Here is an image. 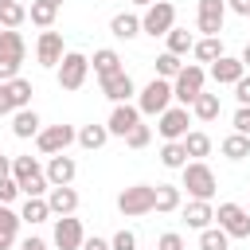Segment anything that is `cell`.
<instances>
[{"label":"cell","mask_w":250,"mask_h":250,"mask_svg":"<svg viewBox=\"0 0 250 250\" xmlns=\"http://www.w3.org/2000/svg\"><path fill=\"white\" fill-rule=\"evenodd\" d=\"M172 102H176V94H172V82H168V78H152V82H145V86L137 90V109H141V117H160Z\"/></svg>","instance_id":"cell-1"},{"label":"cell","mask_w":250,"mask_h":250,"mask_svg":"<svg viewBox=\"0 0 250 250\" xmlns=\"http://www.w3.org/2000/svg\"><path fill=\"white\" fill-rule=\"evenodd\" d=\"M12 176H16V184H20L23 195H47L51 191V180L39 168L35 156H12Z\"/></svg>","instance_id":"cell-2"},{"label":"cell","mask_w":250,"mask_h":250,"mask_svg":"<svg viewBox=\"0 0 250 250\" xmlns=\"http://www.w3.org/2000/svg\"><path fill=\"white\" fill-rule=\"evenodd\" d=\"M180 172H184V184H180V188H188L191 199H211V195H215L219 180H215V172H211L207 160H188Z\"/></svg>","instance_id":"cell-3"},{"label":"cell","mask_w":250,"mask_h":250,"mask_svg":"<svg viewBox=\"0 0 250 250\" xmlns=\"http://www.w3.org/2000/svg\"><path fill=\"white\" fill-rule=\"evenodd\" d=\"M86 74H90V59L82 51H66L62 62L55 66V78H59V90H82L86 86Z\"/></svg>","instance_id":"cell-4"},{"label":"cell","mask_w":250,"mask_h":250,"mask_svg":"<svg viewBox=\"0 0 250 250\" xmlns=\"http://www.w3.org/2000/svg\"><path fill=\"white\" fill-rule=\"evenodd\" d=\"M172 27H176V4H172V0H152V4L145 8V16H141V31L152 35V39H160V35H168Z\"/></svg>","instance_id":"cell-5"},{"label":"cell","mask_w":250,"mask_h":250,"mask_svg":"<svg viewBox=\"0 0 250 250\" xmlns=\"http://www.w3.org/2000/svg\"><path fill=\"white\" fill-rule=\"evenodd\" d=\"M152 207H156V188H152V184H133V188H125V191L117 195V211H121L125 219L148 215Z\"/></svg>","instance_id":"cell-6"},{"label":"cell","mask_w":250,"mask_h":250,"mask_svg":"<svg viewBox=\"0 0 250 250\" xmlns=\"http://www.w3.org/2000/svg\"><path fill=\"white\" fill-rule=\"evenodd\" d=\"M203 82H207V70H203L199 62H188V66L172 78V94H176V102H180V105H191V102L203 94Z\"/></svg>","instance_id":"cell-7"},{"label":"cell","mask_w":250,"mask_h":250,"mask_svg":"<svg viewBox=\"0 0 250 250\" xmlns=\"http://www.w3.org/2000/svg\"><path fill=\"white\" fill-rule=\"evenodd\" d=\"M188 125H191V109L188 105H168L160 117H156V133L164 141H184L188 137Z\"/></svg>","instance_id":"cell-8"},{"label":"cell","mask_w":250,"mask_h":250,"mask_svg":"<svg viewBox=\"0 0 250 250\" xmlns=\"http://www.w3.org/2000/svg\"><path fill=\"white\" fill-rule=\"evenodd\" d=\"M74 141H78V129H74V125H47V129H39V137H35V145H39L43 156L66 152Z\"/></svg>","instance_id":"cell-9"},{"label":"cell","mask_w":250,"mask_h":250,"mask_svg":"<svg viewBox=\"0 0 250 250\" xmlns=\"http://www.w3.org/2000/svg\"><path fill=\"white\" fill-rule=\"evenodd\" d=\"M82 242H86L82 219H74V215H59V219H55L51 246H55V250H82Z\"/></svg>","instance_id":"cell-10"},{"label":"cell","mask_w":250,"mask_h":250,"mask_svg":"<svg viewBox=\"0 0 250 250\" xmlns=\"http://www.w3.org/2000/svg\"><path fill=\"white\" fill-rule=\"evenodd\" d=\"M215 219H219V227H223L230 238H250V211H246L242 203H219Z\"/></svg>","instance_id":"cell-11"},{"label":"cell","mask_w":250,"mask_h":250,"mask_svg":"<svg viewBox=\"0 0 250 250\" xmlns=\"http://www.w3.org/2000/svg\"><path fill=\"white\" fill-rule=\"evenodd\" d=\"M227 20V0H199L195 4V27L203 35H219Z\"/></svg>","instance_id":"cell-12"},{"label":"cell","mask_w":250,"mask_h":250,"mask_svg":"<svg viewBox=\"0 0 250 250\" xmlns=\"http://www.w3.org/2000/svg\"><path fill=\"white\" fill-rule=\"evenodd\" d=\"M102 82V94L117 105V102H129L133 94H137V86H133V78H129V70L121 66V70H113V74H105V78H98Z\"/></svg>","instance_id":"cell-13"},{"label":"cell","mask_w":250,"mask_h":250,"mask_svg":"<svg viewBox=\"0 0 250 250\" xmlns=\"http://www.w3.org/2000/svg\"><path fill=\"white\" fill-rule=\"evenodd\" d=\"M137 121H141V109H137L133 102H117V105L109 109V121H105V129H109V137H121V141H125V133H129Z\"/></svg>","instance_id":"cell-14"},{"label":"cell","mask_w":250,"mask_h":250,"mask_svg":"<svg viewBox=\"0 0 250 250\" xmlns=\"http://www.w3.org/2000/svg\"><path fill=\"white\" fill-rule=\"evenodd\" d=\"M62 55H66L62 35H59V31H43V35H39V43H35V59H39V66H59V62H62Z\"/></svg>","instance_id":"cell-15"},{"label":"cell","mask_w":250,"mask_h":250,"mask_svg":"<svg viewBox=\"0 0 250 250\" xmlns=\"http://www.w3.org/2000/svg\"><path fill=\"white\" fill-rule=\"evenodd\" d=\"M47 180H51V188H62V184H74V176H78V164H74V156H66V152H55L51 160H47Z\"/></svg>","instance_id":"cell-16"},{"label":"cell","mask_w":250,"mask_h":250,"mask_svg":"<svg viewBox=\"0 0 250 250\" xmlns=\"http://www.w3.org/2000/svg\"><path fill=\"white\" fill-rule=\"evenodd\" d=\"M219 86H234L242 74H246V66H242V59H234V55H223V59H215L211 62V70H207Z\"/></svg>","instance_id":"cell-17"},{"label":"cell","mask_w":250,"mask_h":250,"mask_svg":"<svg viewBox=\"0 0 250 250\" xmlns=\"http://www.w3.org/2000/svg\"><path fill=\"white\" fill-rule=\"evenodd\" d=\"M39 129H43V121H39V113H35L31 105L12 113V137H20V141H31V137H39Z\"/></svg>","instance_id":"cell-18"},{"label":"cell","mask_w":250,"mask_h":250,"mask_svg":"<svg viewBox=\"0 0 250 250\" xmlns=\"http://www.w3.org/2000/svg\"><path fill=\"white\" fill-rule=\"evenodd\" d=\"M47 203H51V215H74V211H78V191H74L70 184L51 188V191H47Z\"/></svg>","instance_id":"cell-19"},{"label":"cell","mask_w":250,"mask_h":250,"mask_svg":"<svg viewBox=\"0 0 250 250\" xmlns=\"http://www.w3.org/2000/svg\"><path fill=\"white\" fill-rule=\"evenodd\" d=\"M184 223H188L191 230L211 227V223H215V207H211V199H191V203L184 207Z\"/></svg>","instance_id":"cell-20"},{"label":"cell","mask_w":250,"mask_h":250,"mask_svg":"<svg viewBox=\"0 0 250 250\" xmlns=\"http://www.w3.org/2000/svg\"><path fill=\"white\" fill-rule=\"evenodd\" d=\"M109 35H113V39H125V43L137 39V35H145V31H141V16H133V12H117V16L109 20Z\"/></svg>","instance_id":"cell-21"},{"label":"cell","mask_w":250,"mask_h":250,"mask_svg":"<svg viewBox=\"0 0 250 250\" xmlns=\"http://www.w3.org/2000/svg\"><path fill=\"white\" fill-rule=\"evenodd\" d=\"M20 219L23 223H47L51 219V203H47V195H23V207H20Z\"/></svg>","instance_id":"cell-22"},{"label":"cell","mask_w":250,"mask_h":250,"mask_svg":"<svg viewBox=\"0 0 250 250\" xmlns=\"http://www.w3.org/2000/svg\"><path fill=\"white\" fill-rule=\"evenodd\" d=\"M188 109H191V117H195V121H215V117L223 113V102H219V94H207V90H203Z\"/></svg>","instance_id":"cell-23"},{"label":"cell","mask_w":250,"mask_h":250,"mask_svg":"<svg viewBox=\"0 0 250 250\" xmlns=\"http://www.w3.org/2000/svg\"><path fill=\"white\" fill-rule=\"evenodd\" d=\"M191 55H195V62H215V59H223L227 51H223V39H219V35H203V39H195Z\"/></svg>","instance_id":"cell-24"},{"label":"cell","mask_w":250,"mask_h":250,"mask_svg":"<svg viewBox=\"0 0 250 250\" xmlns=\"http://www.w3.org/2000/svg\"><path fill=\"white\" fill-rule=\"evenodd\" d=\"M184 207V199H180V188L176 184H156V207L152 211H160V215H172V211H180Z\"/></svg>","instance_id":"cell-25"},{"label":"cell","mask_w":250,"mask_h":250,"mask_svg":"<svg viewBox=\"0 0 250 250\" xmlns=\"http://www.w3.org/2000/svg\"><path fill=\"white\" fill-rule=\"evenodd\" d=\"M90 66H94V74H98V78H105V74H113V70H121V55H117L113 47H102V51H94V59H90Z\"/></svg>","instance_id":"cell-26"},{"label":"cell","mask_w":250,"mask_h":250,"mask_svg":"<svg viewBox=\"0 0 250 250\" xmlns=\"http://www.w3.org/2000/svg\"><path fill=\"white\" fill-rule=\"evenodd\" d=\"M164 43H168L164 51H172V55H180V59H184V55H188V51L195 47V35H191L188 27H172V31L164 35Z\"/></svg>","instance_id":"cell-27"},{"label":"cell","mask_w":250,"mask_h":250,"mask_svg":"<svg viewBox=\"0 0 250 250\" xmlns=\"http://www.w3.org/2000/svg\"><path fill=\"white\" fill-rule=\"evenodd\" d=\"M4 90H8V98H12V109H27L31 105V82L27 78H12V82H4Z\"/></svg>","instance_id":"cell-28"},{"label":"cell","mask_w":250,"mask_h":250,"mask_svg":"<svg viewBox=\"0 0 250 250\" xmlns=\"http://www.w3.org/2000/svg\"><path fill=\"white\" fill-rule=\"evenodd\" d=\"M219 148H223L227 160H246V156H250V137H246V133H230V137H223Z\"/></svg>","instance_id":"cell-29"},{"label":"cell","mask_w":250,"mask_h":250,"mask_svg":"<svg viewBox=\"0 0 250 250\" xmlns=\"http://www.w3.org/2000/svg\"><path fill=\"white\" fill-rule=\"evenodd\" d=\"M160 164L180 172V168L188 164V148H184V141H164V145H160Z\"/></svg>","instance_id":"cell-30"},{"label":"cell","mask_w":250,"mask_h":250,"mask_svg":"<svg viewBox=\"0 0 250 250\" xmlns=\"http://www.w3.org/2000/svg\"><path fill=\"white\" fill-rule=\"evenodd\" d=\"M55 16H59V4H51V0H31V8H27V20L35 27H51Z\"/></svg>","instance_id":"cell-31"},{"label":"cell","mask_w":250,"mask_h":250,"mask_svg":"<svg viewBox=\"0 0 250 250\" xmlns=\"http://www.w3.org/2000/svg\"><path fill=\"white\" fill-rule=\"evenodd\" d=\"M0 55H12V59H20V62H23L27 43H23V35H20L16 27H4V31H0Z\"/></svg>","instance_id":"cell-32"},{"label":"cell","mask_w":250,"mask_h":250,"mask_svg":"<svg viewBox=\"0 0 250 250\" xmlns=\"http://www.w3.org/2000/svg\"><path fill=\"white\" fill-rule=\"evenodd\" d=\"M227 246H230V234H227L223 227L211 223V227L199 230V250H227Z\"/></svg>","instance_id":"cell-33"},{"label":"cell","mask_w":250,"mask_h":250,"mask_svg":"<svg viewBox=\"0 0 250 250\" xmlns=\"http://www.w3.org/2000/svg\"><path fill=\"white\" fill-rule=\"evenodd\" d=\"M105 141H109V129H105V125H82V129H78V145L90 148V152L102 148Z\"/></svg>","instance_id":"cell-34"},{"label":"cell","mask_w":250,"mask_h":250,"mask_svg":"<svg viewBox=\"0 0 250 250\" xmlns=\"http://www.w3.org/2000/svg\"><path fill=\"white\" fill-rule=\"evenodd\" d=\"M184 148H188V156H191V160H203V156L211 152V137H207V133H199V129H188Z\"/></svg>","instance_id":"cell-35"},{"label":"cell","mask_w":250,"mask_h":250,"mask_svg":"<svg viewBox=\"0 0 250 250\" xmlns=\"http://www.w3.org/2000/svg\"><path fill=\"white\" fill-rule=\"evenodd\" d=\"M184 70V62H180V55H172V51H164V55H156V78H176Z\"/></svg>","instance_id":"cell-36"},{"label":"cell","mask_w":250,"mask_h":250,"mask_svg":"<svg viewBox=\"0 0 250 250\" xmlns=\"http://www.w3.org/2000/svg\"><path fill=\"white\" fill-rule=\"evenodd\" d=\"M23 20H27V8H23L20 0H12V4L0 8V27H20Z\"/></svg>","instance_id":"cell-37"},{"label":"cell","mask_w":250,"mask_h":250,"mask_svg":"<svg viewBox=\"0 0 250 250\" xmlns=\"http://www.w3.org/2000/svg\"><path fill=\"white\" fill-rule=\"evenodd\" d=\"M148 141H152V125H141V121H137V125L125 133V145H129V148H145Z\"/></svg>","instance_id":"cell-38"},{"label":"cell","mask_w":250,"mask_h":250,"mask_svg":"<svg viewBox=\"0 0 250 250\" xmlns=\"http://www.w3.org/2000/svg\"><path fill=\"white\" fill-rule=\"evenodd\" d=\"M20 211H12V203H0V234H16L20 230Z\"/></svg>","instance_id":"cell-39"},{"label":"cell","mask_w":250,"mask_h":250,"mask_svg":"<svg viewBox=\"0 0 250 250\" xmlns=\"http://www.w3.org/2000/svg\"><path fill=\"white\" fill-rule=\"evenodd\" d=\"M109 250H137V234L129 227H121L113 238H109Z\"/></svg>","instance_id":"cell-40"},{"label":"cell","mask_w":250,"mask_h":250,"mask_svg":"<svg viewBox=\"0 0 250 250\" xmlns=\"http://www.w3.org/2000/svg\"><path fill=\"white\" fill-rule=\"evenodd\" d=\"M23 191H20V184H16V176H4L0 180V203H16Z\"/></svg>","instance_id":"cell-41"},{"label":"cell","mask_w":250,"mask_h":250,"mask_svg":"<svg viewBox=\"0 0 250 250\" xmlns=\"http://www.w3.org/2000/svg\"><path fill=\"white\" fill-rule=\"evenodd\" d=\"M12 78H20V59L0 55V82H12Z\"/></svg>","instance_id":"cell-42"},{"label":"cell","mask_w":250,"mask_h":250,"mask_svg":"<svg viewBox=\"0 0 250 250\" xmlns=\"http://www.w3.org/2000/svg\"><path fill=\"white\" fill-rule=\"evenodd\" d=\"M230 125H234V133H246L250 137V105H238L234 117H230Z\"/></svg>","instance_id":"cell-43"},{"label":"cell","mask_w":250,"mask_h":250,"mask_svg":"<svg viewBox=\"0 0 250 250\" xmlns=\"http://www.w3.org/2000/svg\"><path fill=\"white\" fill-rule=\"evenodd\" d=\"M234 98H238V105H250V74H242L234 82Z\"/></svg>","instance_id":"cell-44"},{"label":"cell","mask_w":250,"mask_h":250,"mask_svg":"<svg viewBox=\"0 0 250 250\" xmlns=\"http://www.w3.org/2000/svg\"><path fill=\"white\" fill-rule=\"evenodd\" d=\"M156 250H184V238H180L176 230H168V234H160V242H156Z\"/></svg>","instance_id":"cell-45"},{"label":"cell","mask_w":250,"mask_h":250,"mask_svg":"<svg viewBox=\"0 0 250 250\" xmlns=\"http://www.w3.org/2000/svg\"><path fill=\"white\" fill-rule=\"evenodd\" d=\"M227 8H230L234 16H246V20H250V0H227Z\"/></svg>","instance_id":"cell-46"},{"label":"cell","mask_w":250,"mask_h":250,"mask_svg":"<svg viewBox=\"0 0 250 250\" xmlns=\"http://www.w3.org/2000/svg\"><path fill=\"white\" fill-rule=\"evenodd\" d=\"M8 113H16V109H12V98H8V90L0 82V117H8Z\"/></svg>","instance_id":"cell-47"},{"label":"cell","mask_w":250,"mask_h":250,"mask_svg":"<svg viewBox=\"0 0 250 250\" xmlns=\"http://www.w3.org/2000/svg\"><path fill=\"white\" fill-rule=\"evenodd\" d=\"M82 250H109V242H105V238H86Z\"/></svg>","instance_id":"cell-48"},{"label":"cell","mask_w":250,"mask_h":250,"mask_svg":"<svg viewBox=\"0 0 250 250\" xmlns=\"http://www.w3.org/2000/svg\"><path fill=\"white\" fill-rule=\"evenodd\" d=\"M20 250H51V246H47L43 238H23V246H20Z\"/></svg>","instance_id":"cell-49"},{"label":"cell","mask_w":250,"mask_h":250,"mask_svg":"<svg viewBox=\"0 0 250 250\" xmlns=\"http://www.w3.org/2000/svg\"><path fill=\"white\" fill-rule=\"evenodd\" d=\"M4 176H12V156L0 152V180H4Z\"/></svg>","instance_id":"cell-50"},{"label":"cell","mask_w":250,"mask_h":250,"mask_svg":"<svg viewBox=\"0 0 250 250\" xmlns=\"http://www.w3.org/2000/svg\"><path fill=\"white\" fill-rule=\"evenodd\" d=\"M12 242H16V234H0V250H8Z\"/></svg>","instance_id":"cell-51"},{"label":"cell","mask_w":250,"mask_h":250,"mask_svg":"<svg viewBox=\"0 0 250 250\" xmlns=\"http://www.w3.org/2000/svg\"><path fill=\"white\" fill-rule=\"evenodd\" d=\"M238 59H242V66H246V70H250V43H246V47H242V55H238Z\"/></svg>","instance_id":"cell-52"},{"label":"cell","mask_w":250,"mask_h":250,"mask_svg":"<svg viewBox=\"0 0 250 250\" xmlns=\"http://www.w3.org/2000/svg\"><path fill=\"white\" fill-rule=\"evenodd\" d=\"M133 4H137V8H148V4H152V0H133Z\"/></svg>","instance_id":"cell-53"},{"label":"cell","mask_w":250,"mask_h":250,"mask_svg":"<svg viewBox=\"0 0 250 250\" xmlns=\"http://www.w3.org/2000/svg\"><path fill=\"white\" fill-rule=\"evenodd\" d=\"M51 4H59V8H62V0H51Z\"/></svg>","instance_id":"cell-54"},{"label":"cell","mask_w":250,"mask_h":250,"mask_svg":"<svg viewBox=\"0 0 250 250\" xmlns=\"http://www.w3.org/2000/svg\"><path fill=\"white\" fill-rule=\"evenodd\" d=\"M4 4H12V0H0V8H4Z\"/></svg>","instance_id":"cell-55"},{"label":"cell","mask_w":250,"mask_h":250,"mask_svg":"<svg viewBox=\"0 0 250 250\" xmlns=\"http://www.w3.org/2000/svg\"><path fill=\"white\" fill-rule=\"evenodd\" d=\"M0 31H4V27H0Z\"/></svg>","instance_id":"cell-56"}]
</instances>
